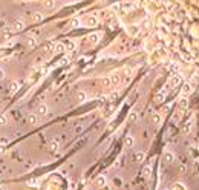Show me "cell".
I'll list each match as a JSON object with an SVG mask.
<instances>
[{"mask_svg": "<svg viewBox=\"0 0 199 190\" xmlns=\"http://www.w3.org/2000/svg\"><path fill=\"white\" fill-rule=\"evenodd\" d=\"M162 161H164L166 164H171V162L175 161V153L170 152V150H164V153H162Z\"/></svg>", "mask_w": 199, "mask_h": 190, "instance_id": "cell-1", "label": "cell"}, {"mask_svg": "<svg viewBox=\"0 0 199 190\" xmlns=\"http://www.w3.org/2000/svg\"><path fill=\"white\" fill-rule=\"evenodd\" d=\"M75 100H77V103H78V104L86 103V101H87V94H86V92H83V90H78L77 95H75Z\"/></svg>", "mask_w": 199, "mask_h": 190, "instance_id": "cell-2", "label": "cell"}, {"mask_svg": "<svg viewBox=\"0 0 199 190\" xmlns=\"http://www.w3.org/2000/svg\"><path fill=\"white\" fill-rule=\"evenodd\" d=\"M25 29V22L22 19H17L14 23H12V31L19 32V31H23Z\"/></svg>", "mask_w": 199, "mask_h": 190, "instance_id": "cell-3", "label": "cell"}, {"mask_svg": "<svg viewBox=\"0 0 199 190\" xmlns=\"http://www.w3.org/2000/svg\"><path fill=\"white\" fill-rule=\"evenodd\" d=\"M87 41L90 46H95V44H98L100 41V34H90L89 37H87Z\"/></svg>", "mask_w": 199, "mask_h": 190, "instance_id": "cell-4", "label": "cell"}, {"mask_svg": "<svg viewBox=\"0 0 199 190\" xmlns=\"http://www.w3.org/2000/svg\"><path fill=\"white\" fill-rule=\"evenodd\" d=\"M37 114H38L40 116H46V115L49 114V107H48L46 104H40V106L37 107Z\"/></svg>", "mask_w": 199, "mask_h": 190, "instance_id": "cell-5", "label": "cell"}, {"mask_svg": "<svg viewBox=\"0 0 199 190\" xmlns=\"http://www.w3.org/2000/svg\"><path fill=\"white\" fill-rule=\"evenodd\" d=\"M26 121H28L29 126H37L38 124V116L35 115V114H29L28 118H26Z\"/></svg>", "mask_w": 199, "mask_h": 190, "instance_id": "cell-6", "label": "cell"}, {"mask_svg": "<svg viewBox=\"0 0 199 190\" xmlns=\"http://www.w3.org/2000/svg\"><path fill=\"white\" fill-rule=\"evenodd\" d=\"M95 186H97V187H100V189L106 187V176H104V175L97 176V178H95Z\"/></svg>", "mask_w": 199, "mask_h": 190, "instance_id": "cell-7", "label": "cell"}, {"mask_svg": "<svg viewBox=\"0 0 199 190\" xmlns=\"http://www.w3.org/2000/svg\"><path fill=\"white\" fill-rule=\"evenodd\" d=\"M86 25L90 26V28H92V26H97L98 25V17L97 15H89L86 19Z\"/></svg>", "mask_w": 199, "mask_h": 190, "instance_id": "cell-8", "label": "cell"}, {"mask_svg": "<svg viewBox=\"0 0 199 190\" xmlns=\"http://www.w3.org/2000/svg\"><path fill=\"white\" fill-rule=\"evenodd\" d=\"M55 0H43V8L44 9H48V11H51V9H54L55 8Z\"/></svg>", "mask_w": 199, "mask_h": 190, "instance_id": "cell-9", "label": "cell"}, {"mask_svg": "<svg viewBox=\"0 0 199 190\" xmlns=\"http://www.w3.org/2000/svg\"><path fill=\"white\" fill-rule=\"evenodd\" d=\"M133 144H135V138L132 137V135H127V137L124 138V146L127 147V149H132Z\"/></svg>", "mask_w": 199, "mask_h": 190, "instance_id": "cell-10", "label": "cell"}, {"mask_svg": "<svg viewBox=\"0 0 199 190\" xmlns=\"http://www.w3.org/2000/svg\"><path fill=\"white\" fill-rule=\"evenodd\" d=\"M161 121H162V116H161V114H158V112L152 114V124L159 126V124H161Z\"/></svg>", "mask_w": 199, "mask_h": 190, "instance_id": "cell-11", "label": "cell"}, {"mask_svg": "<svg viewBox=\"0 0 199 190\" xmlns=\"http://www.w3.org/2000/svg\"><path fill=\"white\" fill-rule=\"evenodd\" d=\"M37 44H38V41H37L35 37H28V40H26V46H28L29 49H34Z\"/></svg>", "mask_w": 199, "mask_h": 190, "instance_id": "cell-12", "label": "cell"}, {"mask_svg": "<svg viewBox=\"0 0 199 190\" xmlns=\"http://www.w3.org/2000/svg\"><path fill=\"white\" fill-rule=\"evenodd\" d=\"M43 12H40V11H34L32 14H31V19H32V22H41L43 20Z\"/></svg>", "mask_w": 199, "mask_h": 190, "instance_id": "cell-13", "label": "cell"}, {"mask_svg": "<svg viewBox=\"0 0 199 190\" xmlns=\"http://www.w3.org/2000/svg\"><path fill=\"white\" fill-rule=\"evenodd\" d=\"M19 89H20V81H11V83H9V92L11 94L17 92Z\"/></svg>", "mask_w": 199, "mask_h": 190, "instance_id": "cell-14", "label": "cell"}, {"mask_svg": "<svg viewBox=\"0 0 199 190\" xmlns=\"http://www.w3.org/2000/svg\"><path fill=\"white\" fill-rule=\"evenodd\" d=\"M49 149H51L52 152H58V149H60V143H58V140H52V141L49 143Z\"/></svg>", "mask_w": 199, "mask_h": 190, "instance_id": "cell-15", "label": "cell"}, {"mask_svg": "<svg viewBox=\"0 0 199 190\" xmlns=\"http://www.w3.org/2000/svg\"><path fill=\"white\" fill-rule=\"evenodd\" d=\"M179 83H181V78H179L178 75H175V77H171V80H170L168 86H171V87H176V86H179Z\"/></svg>", "mask_w": 199, "mask_h": 190, "instance_id": "cell-16", "label": "cell"}, {"mask_svg": "<svg viewBox=\"0 0 199 190\" xmlns=\"http://www.w3.org/2000/svg\"><path fill=\"white\" fill-rule=\"evenodd\" d=\"M142 176L146 178V179H149L152 176V167L150 166H146V167L142 169Z\"/></svg>", "mask_w": 199, "mask_h": 190, "instance_id": "cell-17", "label": "cell"}, {"mask_svg": "<svg viewBox=\"0 0 199 190\" xmlns=\"http://www.w3.org/2000/svg\"><path fill=\"white\" fill-rule=\"evenodd\" d=\"M100 83H101L103 87H110V86H112L110 77H104V78H101V81H100Z\"/></svg>", "mask_w": 199, "mask_h": 190, "instance_id": "cell-18", "label": "cell"}, {"mask_svg": "<svg viewBox=\"0 0 199 190\" xmlns=\"http://www.w3.org/2000/svg\"><path fill=\"white\" fill-rule=\"evenodd\" d=\"M137 120H138V114L135 112V111H132V112L129 114V118H127V121H129V123H135Z\"/></svg>", "mask_w": 199, "mask_h": 190, "instance_id": "cell-19", "label": "cell"}, {"mask_svg": "<svg viewBox=\"0 0 199 190\" xmlns=\"http://www.w3.org/2000/svg\"><path fill=\"white\" fill-rule=\"evenodd\" d=\"M144 158H146V153H144V152H137V153H135V159H137L138 162H142Z\"/></svg>", "mask_w": 199, "mask_h": 190, "instance_id": "cell-20", "label": "cell"}, {"mask_svg": "<svg viewBox=\"0 0 199 190\" xmlns=\"http://www.w3.org/2000/svg\"><path fill=\"white\" fill-rule=\"evenodd\" d=\"M54 49H55V52H65L66 51V46L63 43H57L55 46H54Z\"/></svg>", "mask_w": 199, "mask_h": 190, "instance_id": "cell-21", "label": "cell"}, {"mask_svg": "<svg viewBox=\"0 0 199 190\" xmlns=\"http://www.w3.org/2000/svg\"><path fill=\"white\" fill-rule=\"evenodd\" d=\"M110 81H112V86H118L120 81H121V78H120V75H112V77H110Z\"/></svg>", "mask_w": 199, "mask_h": 190, "instance_id": "cell-22", "label": "cell"}, {"mask_svg": "<svg viewBox=\"0 0 199 190\" xmlns=\"http://www.w3.org/2000/svg\"><path fill=\"white\" fill-rule=\"evenodd\" d=\"M171 190H187V189H185V186L182 183H175L173 187H171Z\"/></svg>", "mask_w": 199, "mask_h": 190, "instance_id": "cell-23", "label": "cell"}, {"mask_svg": "<svg viewBox=\"0 0 199 190\" xmlns=\"http://www.w3.org/2000/svg\"><path fill=\"white\" fill-rule=\"evenodd\" d=\"M185 133H190V132H192V121H190V123H187V126H184V129H182Z\"/></svg>", "mask_w": 199, "mask_h": 190, "instance_id": "cell-24", "label": "cell"}, {"mask_svg": "<svg viewBox=\"0 0 199 190\" xmlns=\"http://www.w3.org/2000/svg\"><path fill=\"white\" fill-rule=\"evenodd\" d=\"M129 32H130L132 35H137V34L139 32V29L137 28V26H135V28H130V29H129Z\"/></svg>", "mask_w": 199, "mask_h": 190, "instance_id": "cell-25", "label": "cell"}, {"mask_svg": "<svg viewBox=\"0 0 199 190\" xmlns=\"http://www.w3.org/2000/svg\"><path fill=\"white\" fill-rule=\"evenodd\" d=\"M190 90H192V89H190V84H184V87H182V92H184V94H188Z\"/></svg>", "mask_w": 199, "mask_h": 190, "instance_id": "cell-26", "label": "cell"}, {"mask_svg": "<svg viewBox=\"0 0 199 190\" xmlns=\"http://www.w3.org/2000/svg\"><path fill=\"white\" fill-rule=\"evenodd\" d=\"M8 123V120H6V116L2 114V115H0V124H6Z\"/></svg>", "mask_w": 199, "mask_h": 190, "instance_id": "cell-27", "label": "cell"}, {"mask_svg": "<svg viewBox=\"0 0 199 190\" xmlns=\"http://www.w3.org/2000/svg\"><path fill=\"white\" fill-rule=\"evenodd\" d=\"M2 80H5V69L0 68V81H2Z\"/></svg>", "mask_w": 199, "mask_h": 190, "instance_id": "cell-28", "label": "cell"}, {"mask_svg": "<svg viewBox=\"0 0 199 190\" xmlns=\"http://www.w3.org/2000/svg\"><path fill=\"white\" fill-rule=\"evenodd\" d=\"M81 130H83V126H75V127H74V132H81Z\"/></svg>", "mask_w": 199, "mask_h": 190, "instance_id": "cell-29", "label": "cell"}, {"mask_svg": "<svg viewBox=\"0 0 199 190\" xmlns=\"http://www.w3.org/2000/svg\"><path fill=\"white\" fill-rule=\"evenodd\" d=\"M195 170H196V173H199V159H196V162H195Z\"/></svg>", "mask_w": 199, "mask_h": 190, "instance_id": "cell-30", "label": "cell"}, {"mask_svg": "<svg viewBox=\"0 0 199 190\" xmlns=\"http://www.w3.org/2000/svg\"><path fill=\"white\" fill-rule=\"evenodd\" d=\"M72 25H74V26H78V25H80V20H78V19H74V20H72Z\"/></svg>", "mask_w": 199, "mask_h": 190, "instance_id": "cell-31", "label": "cell"}, {"mask_svg": "<svg viewBox=\"0 0 199 190\" xmlns=\"http://www.w3.org/2000/svg\"><path fill=\"white\" fill-rule=\"evenodd\" d=\"M185 104H187V101H185V98H182V100H181V106H182V107H184Z\"/></svg>", "mask_w": 199, "mask_h": 190, "instance_id": "cell-32", "label": "cell"}, {"mask_svg": "<svg viewBox=\"0 0 199 190\" xmlns=\"http://www.w3.org/2000/svg\"><path fill=\"white\" fill-rule=\"evenodd\" d=\"M198 147H199V140H198Z\"/></svg>", "mask_w": 199, "mask_h": 190, "instance_id": "cell-33", "label": "cell"}]
</instances>
